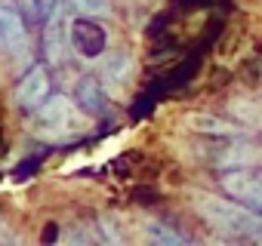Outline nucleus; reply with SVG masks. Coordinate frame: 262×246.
Returning <instances> with one entry per match:
<instances>
[{"label": "nucleus", "mask_w": 262, "mask_h": 246, "mask_svg": "<svg viewBox=\"0 0 262 246\" xmlns=\"http://www.w3.org/2000/svg\"><path fill=\"white\" fill-rule=\"evenodd\" d=\"M191 206L198 209V215L210 228H216L222 234L244 237V234H256L259 225H262V215L256 209H250L247 203L228 200V197H216V194H207V191H194L191 194Z\"/></svg>", "instance_id": "nucleus-1"}, {"label": "nucleus", "mask_w": 262, "mask_h": 246, "mask_svg": "<svg viewBox=\"0 0 262 246\" xmlns=\"http://www.w3.org/2000/svg\"><path fill=\"white\" fill-rule=\"evenodd\" d=\"M80 130H83V117L65 95H53L34 111V133L40 139H50V142L71 139Z\"/></svg>", "instance_id": "nucleus-2"}, {"label": "nucleus", "mask_w": 262, "mask_h": 246, "mask_svg": "<svg viewBox=\"0 0 262 246\" xmlns=\"http://www.w3.org/2000/svg\"><path fill=\"white\" fill-rule=\"evenodd\" d=\"M74 46V25L68 22L65 10L56 7L47 19V28H43V50H47V59L50 62H62L68 56V50Z\"/></svg>", "instance_id": "nucleus-3"}, {"label": "nucleus", "mask_w": 262, "mask_h": 246, "mask_svg": "<svg viewBox=\"0 0 262 246\" xmlns=\"http://www.w3.org/2000/svg\"><path fill=\"white\" fill-rule=\"evenodd\" d=\"M222 188H225L234 200L247 203L250 209H256V212L262 215V176H259V173L241 166V169L222 176Z\"/></svg>", "instance_id": "nucleus-4"}, {"label": "nucleus", "mask_w": 262, "mask_h": 246, "mask_svg": "<svg viewBox=\"0 0 262 246\" xmlns=\"http://www.w3.org/2000/svg\"><path fill=\"white\" fill-rule=\"evenodd\" d=\"M0 46L10 56H19L22 50H28V31H25V19L19 13V7L13 0L0 4Z\"/></svg>", "instance_id": "nucleus-5"}, {"label": "nucleus", "mask_w": 262, "mask_h": 246, "mask_svg": "<svg viewBox=\"0 0 262 246\" xmlns=\"http://www.w3.org/2000/svg\"><path fill=\"white\" fill-rule=\"evenodd\" d=\"M47 95H50V80L43 68H31L13 89V102L22 111H37L47 102Z\"/></svg>", "instance_id": "nucleus-6"}, {"label": "nucleus", "mask_w": 262, "mask_h": 246, "mask_svg": "<svg viewBox=\"0 0 262 246\" xmlns=\"http://www.w3.org/2000/svg\"><path fill=\"white\" fill-rule=\"evenodd\" d=\"M133 74H136V62L123 50H114V53H108L102 59V83L111 86V89H123L129 80H133Z\"/></svg>", "instance_id": "nucleus-7"}, {"label": "nucleus", "mask_w": 262, "mask_h": 246, "mask_svg": "<svg viewBox=\"0 0 262 246\" xmlns=\"http://www.w3.org/2000/svg\"><path fill=\"white\" fill-rule=\"evenodd\" d=\"M102 43H105V37H102V31H99L96 25H90V22H77V25H74V50H77V53L96 56V53H102V50H99Z\"/></svg>", "instance_id": "nucleus-8"}, {"label": "nucleus", "mask_w": 262, "mask_h": 246, "mask_svg": "<svg viewBox=\"0 0 262 246\" xmlns=\"http://www.w3.org/2000/svg\"><path fill=\"white\" fill-rule=\"evenodd\" d=\"M188 127L198 133H210V136H234V127H228V123H222L219 117H210V114H191Z\"/></svg>", "instance_id": "nucleus-9"}, {"label": "nucleus", "mask_w": 262, "mask_h": 246, "mask_svg": "<svg viewBox=\"0 0 262 246\" xmlns=\"http://www.w3.org/2000/svg\"><path fill=\"white\" fill-rule=\"evenodd\" d=\"M68 4H71L80 16H86V19H105V16L111 13V4H108V0H68Z\"/></svg>", "instance_id": "nucleus-10"}, {"label": "nucleus", "mask_w": 262, "mask_h": 246, "mask_svg": "<svg viewBox=\"0 0 262 246\" xmlns=\"http://www.w3.org/2000/svg\"><path fill=\"white\" fill-rule=\"evenodd\" d=\"M142 231H145V237L155 240V243H182V237H179L176 231L164 228V225L155 222V218H145V222H142Z\"/></svg>", "instance_id": "nucleus-11"}, {"label": "nucleus", "mask_w": 262, "mask_h": 246, "mask_svg": "<svg viewBox=\"0 0 262 246\" xmlns=\"http://www.w3.org/2000/svg\"><path fill=\"white\" fill-rule=\"evenodd\" d=\"M77 92L83 95V105H86L90 111H102V108H105V105H102V89H99V80H83Z\"/></svg>", "instance_id": "nucleus-12"}, {"label": "nucleus", "mask_w": 262, "mask_h": 246, "mask_svg": "<svg viewBox=\"0 0 262 246\" xmlns=\"http://www.w3.org/2000/svg\"><path fill=\"white\" fill-rule=\"evenodd\" d=\"M253 157H256V154L250 151V145H247V148H244V145H234L228 154L219 157V166H231V163H244V166H247V160H253Z\"/></svg>", "instance_id": "nucleus-13"}]
</instances>
